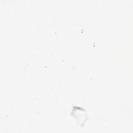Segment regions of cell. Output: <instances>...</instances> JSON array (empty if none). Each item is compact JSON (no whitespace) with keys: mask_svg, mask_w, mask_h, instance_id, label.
Masks as SVG:
<instances>
[{"mask_svg":"<svg viewBox=\"0 0 133 133\" xmlns=\"http://www.w3.org/2000/svg\"><path fill=\"white\" fill-rule=\"evenodd\" d=\"M71 115L80 125H84L87 118V115L85 110L79 107H74L72 111Z\"/></svg>","mask_w":133,"mask_h":133,"instance_id":"6da1fadb","label":"cell"}]
</instances>
